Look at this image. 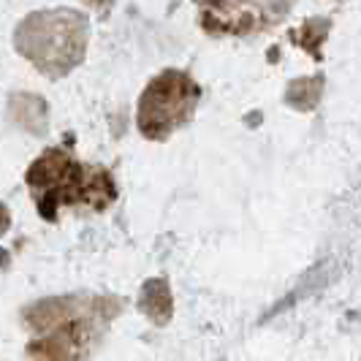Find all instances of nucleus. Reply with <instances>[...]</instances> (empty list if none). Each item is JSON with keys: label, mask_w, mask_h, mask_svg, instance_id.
I'll list each match as a JSON object with an SVG mask.
<instances>
[{"label": "nucleus", "mask_w": 361, "mask_h": 361, "mask_svg": "<svg viewBox=\"0 0 361 361\" xmlns=\"http://www.w3.org/2000/svg\"><path fill=\"white\" fill-rule=\"evenodd\" d=\"M6 226H8V215H6V209H3V207H0V231H3V228H6Z\"/></svg>", "instance_id": "1"}]
</instances>
